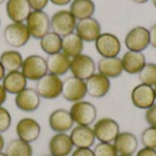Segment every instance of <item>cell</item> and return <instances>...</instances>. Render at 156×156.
Instances as JSON below:
<instances>
[{
    "label": "cell",
    "mask_w": 156,
    "mask_h": 156,
    "mask_svg": "<svg viewBox=\"0 0 156 156\" xmlns=\"http://www.w3.org/2000/svg\"><path fill=\"white\" fill-rule=\"evenodd\" d=\"M2 86L7 93L16 95L27 88V80L20 70L7 72L2 80Z\"/></svg>",
    "instance_id": "obj_24"
},
{
    "label": "cell",
    "mask_w": 156,
    "mask_h": 156,
    "mask_svg": "<svg viewBox=\"0 0 156 156\" xmlns=\"http://www.w3.org/2000/svg\"><path fill=\"white\" fill-rule=\"evenodd\" d=\"M75 33L83 42H95L101 34V26L94 17H88L79 20L75 27Z\"/></svg>",
    "instance_id": "obj_14"
},
{
    "label": "cell",
    "mask_w": 156,
    "mask_h": 156,
    "mask_svg": "<svg viewBox=\"0 0 156 156\" xmlns=\"http://www.w3.org/2000/svg\"><path fill=\"white\" fill-rule=\"evenodd\" d=\"M124 44L130 51H144L150 46L149 29L141 26L132 28L125 36Z\"/></svg>",
    "instance_id": "obj_8"
},
{
    "label": "cell",
    "mask_w": 156,
    "mask_h": 156,
    "mask_svg": "<svg viewBox=\"0 0 156 156\" xmlns=\"http://www.w3.org/2000/svg\"><path fill=\"white\" fill-rule=\"evenodd\" d=\"M150 35V45L156 49V24L153 25L149 29Z\"/></svg>",
    "instance_id": "obj_39"
},
{
    "label": "cell",
    "mask_w": 156,
    "mask_h": 156,
    "mask_svg": "<svg viewBox=\"0 0 156 156\" xmlns=\"http://www.w3.org/2000/svg\"><path fill=\"white\" fill-rule=\"evenodd\" d=\"M71 156H94L90 148H76L72 151Z\"/></svg>",
    "instance_id": "obj_37"
},
{
    "label": "cell",
    "mask_w": 156,
    "mask_h": 156,
    "mask_svg": "<svg viewBox=\"0 0 156 156\" xmlns=\"http://www.w3.org/2000/svg\"><path fill=\"white\" fill-rule=\"evenodd\" d=\"M5 11L8 18L14 23H24L32 9L27 0H7Z\"/></svg>",
    "instance_id": "obj_19"
},
{
    "label": "cell",
    "mask_w": 156,
    "mask_h": 156,
    "mask_svg": "<svg viewBox=\"0 0 156 156\" xmlns=\"http://www.w3.org/2000/svg\"><path fill=\"white\" fill-rule=\"evenodd\" d=\"M43 156H54V155H52V154H45V155H43Z\"/></svg>",
    "instance_id": "obj_49"
},
{
    "label": "cell",
    "mask_w": 156,
    "mask_h": 156,
    "mask_svg": "<svg viewBox=\"0 0 156 156\" xmlns=\"http://www.w3.org/2000/svg\"><path fill=\"white\" fill-rule=\"evenodd\" d=\"M41 133L39 123L32 118H23L16 123V133L18 139L31 144L38 139Z\"/></svg>",
    "instance_id": "obj_15"
},
{
    "label": "cell",
    "mask_w": 156,
    "mask_h": 156,
    "mask_svg": "<svg viewBox=\"0 0 156 156\" xmlns=\"http://www.w3.org/2000/svg\"><path fill=\"white\" fill-rule=\"evenodd\" d=\"M97 69V66L93 58L86 54H80L71 58L69 70L73 77L82 80L91 77Z\"/></svg>",
    "instance_id": "obj_10"
},
{
    "label": "cell",
    "mask_w": 156,
    "mask_h": 156,
    "mask_svg": "<svg viewBox=\"0 0 156 156\" xmlns=\"http://www.w3.org/2000/svg\"><path fill=\"white\" fill-rule=\"evenodd\" d=\"M135 156H156V150L143 147L139 151H137Z\"/></svg>",
    "instance_id": "obj_38"
},
{
    "label": "cell",
    "mask_w": 156,
    "mask_h": 156,
    "mask_svg": "<svg viewBox=\"0 0 156 156\" xmlns=\"http://www.w3.org/2000/svg\"><path fill=\"white\" fill-rule=\"evenodd\" d=\"M20 71L27 80L37 81L48 73L47 60L39 55H30L24 58Z\"/></svg>",
    "instance_id": "obj_6"
},
{
    "label": "cell",
    "mask_w": 156,
    "mask_h": 156,
    "mask_svg": "<svg viewBox=\"0 0 156 156\" xmlns=\"http://www.w3.org/2000/svg\"><path fill=\"white\" fill-rule=\"evenodd\" d=\"M74 123L81 126H90L97 120V108L87 101L74 102L69 109Z\"/></svg>",
    "instance_id": "obj_1"
},
{
    "label": "cell",
    "mask_w": 156,
    "mask_h": 156,
    "mask_svg": "<svg viewBox=\"0 0 156 156\" xmlns=\"http://www.w3.org/2000/svg\"><path fill=\"white\" fill-rule=\"evenodd\" d=\"M61 95L66 101L72 103L83 101L87 96L85 80L73 76L67 78L63 80Z\"/></svg>",
    "instance_id": "obj_11"
},
{
    "label": "cell",
    "mask_w": 156,
    "mask_h": 156,
    "mask_svg": "<svg viewBox=\"0 0 156 156\" xmlns=\"http://www.w3.org/2000/svg\"><path fill=\"white\" fill-rule=\"evenodd\" d=\"M6 98H7V92L5 91L2 84H0V106H2L5 102Z\"/></svg>",
    "instance_id": "obj_40"
},
{
    "label": "cell",
    "mask_w": 156,
    "mask_h": 156,
    "mask_svg": "<svg viewBox=\"0 0 156 156\" xmlns=\"http://www.w3.org/2000/svg\"><path fill=\"white\" fill-rule=\"evenodd\" d=\"M153 4H154V5L156 7V0H153Z\"/></svg>",
    "instance_id": "obj_46"
},
{
    "label": "cell",
    "mask_w": 156,
    "mask_h": 156,
    "mask_svg": "<svg viewBox=\"0 0 156 156\" xmlns=\"http://www.w3.org/2000/svg\"><path fill=\"white\" fill-rule=\"evenodd\" d=\"M5 75V70L4 69L2 64L0 63V81H2V80L4 79Z\"/></svg>",
    "instance_id": "obj_43"
},
{
    "label": "cell",
    "mask_w": 156,
    "mask_h": 156,
    "mask_svg": "<svg viewBox=\"0 0 156 156\" xmlns=\"http://www.w3.org/2000/svg\"><path fill=\"white\" fill-rule=\"evenodd\" d=\"M0 27H1V19H0Z\"/></svg>",
    "instance_id": "obj_51"
},
{
    "label": "cell",
    "mask_w": 156,
    "mask_h": 156,
    "mask_svg": "<svg viewBox=\"0 0 156 156\" xmlns=\"http://www.w3.org/2000/svg\"><path fill=\"white\" fill-rule=\"evenodd\" d=\"M144 117L149 126H153L156 128V103L145 111Z\"/></svg>",
    "instance_id": "obj_35"
},
{
    "label": "cell",
    "mask_w": 156,
    "mask_h": 156,
    "mask_svg": "<svg viewBox=\"0 0 156 156\" xmlns=\"http://www.w3.org/2000/svg\"><path fill=\"white\" fill-rule=\"evenodd\" d=\"M132 1L137 4H144V3H147L149 0H132Z\"/></svg>",
    "instance_id": "obj_44"
},
{
    "label": "cell",
    "mask_w": 156,
    "mask_h": 156,
    "mask_svg": "<svg viewBox=\"0 0 156 156\" xmlns=\"http://www.w3.org/2000/svg\"><path fill=\"white\" fill-rule=\"evenodd\" d=\"M118 156H133V155H118Z\"/></svg>",
    "instance_id": "obj_50"
},
{
    "label": "cell",
    "mask_w": 156,
    "mask_h": 156,
    "mask_svg": "<svg viewBox=\"0 0 156 156\" xmlns=\"http://www.w3.org/2000/svg\"><path fill=\"white\" fill-rule=\"evenodd\" d=\"M95 48L101 58L118 57L122 50V44L117 36L112 33H101L95 40Z\"/></svg>",
    "instance_id": "obj_9"
},
{
    "label": "cell",
    "mask_w": 156,
    "mask_h": 156,
    "mask_svg": "<svg viewBox=\"0 0 156 156\" xmlns=\"http://www.w3.org/2000/svg\"><path fill=\"white\" fill-rule=\"evenodd\" d=\"M131 101L137 109L146 111L156 103L154 88L144 83L136 85L131 91Z\"/></svg>",
    "instance_id": "obj_12"
},
{
    "label": "cell",
    "mask_w": 156,
    "mask_h": 156,
    "mask_svg": "<svg viewBox=\"0 0 156 156\" xmlns=\"http://www.w3.org/2000/svg\"><path fill=\"white\" fill-rule=\"evenodd\" d=\"M5 139H4L2 133H0V153H1V152L3 151V149L5 148Z\"/></svg>",
    "instance_id": "obj_42"
},
{
    "label": "cell",
    "mask_w": 156,
    "mask_h": 156,
    "mask_svg": "<svg viewBox=\"0 0 156 156\" xmlns=\"http://www.w3.org/2000/svg\"><path fill=\"white\" fill-rule=\"evenodd\" d=\"M48 125L56 133H67V132L72 130L74 122L69 111L57 109L50 113L48 117Z\"/></svg>",
    "instance_id": "obj_16"
},
{
    "label": "cell",
    "mask_w": 156,
    "mask_h": 156,
    "mask_svg": "<svg viewBox=\"0 0 156 156\" xmlns=\"http://www.w3.org/2000/svg\"><path fill=\"white\" fill-rule=\"evenodd\" d=\"M12 118L10 112L3 106H0V133L6 132L10 128Z\"/></svg>",
    "instance_id": "obj_34"
},
{
    "label": "cell",
    "mask_w": 156,
    "mask_h": 156,
    "mask_svg": "<svg viewBox=\"0 0 156 156\" xmlns=\"http://www.w3.org/2000/svg\"><path fill=\"white\" fill-rule=\"evenodd\" d=\"M63 80L60 77L47 73L36 83V90L40 98L54 100L61 95Z\"/></svg>",
    "instance_id": "obj_2"
},
{
    "label": "cell",
    "mask_w": 156,
    "mask_h": 156,
    "mask_svg": "<svg viewBox=\"0 0 156 156\" xmlns=\"http://www.w3.org/2000/svg\"><path fill=\"white\" fill-rule=\"evenodd\" d=\"M92 130L99 143H113L121 133L119 123L110 117H103L96 121Z\"/></svg>",
    "instance_id": "obj_5"
},
{
    "label": "cell",
    "mask_w": 156,
    "mask_h": 156,
    "mask_svg": "<svg viewBox=\"0 0 156 156\" xmlns=\"http://www.w3.org/2000/svg\"><path fill=\"white\" fill-rule=\"evenodd\" d=\"M69 137L73 146L76 148H91L96 141L93 130L90 126L77 125L72 128Z\"/></svg>",
    "instance_id": "obj_20"
},
{
    "label": "cell",
    "mask_w": 156,
    "mask_h": 156,
    "mask_svg": "<svg viewBox=\"0 0 156 156\" xmlns=\"http://www.w3.org/2000/svg\"><path fill=\"white\" fill-rule=\"evenodd\" d=\"M46 60L48 66V73L60 77L65 75L69 70L71 58L62 52L49 55Z\"/></svg>",
    "instance_id": "obj_25"
},
{
    "label": "cell",
    "mask_w": 156,
    "mask_h": 156,
    "mask_svg": "<svg viewBox=\"0 0 156 156\" xmlns=\"http://www.w3.org/2000/svg\"><path fill=\"white\" fill-rule=\"evenodd\" d=\"M39 45L41 49L48 56L61 52L62 37L53 31H49L39 39Z\"/></svg>",
    "instance_id": "obj_29"
},
{
    "label": "cell",
    "mask_w": 156,
    "mask_h": 156,
    "mask_svg": "<svg viewBox=\"0 0 156 156\" xmlns=\"http://www.w3.org/2000/svg\"><path fill=\"white\" fill-rule=\"evenodd\" d=\"M41 98L37 90L32 88H26L15 97V104L22 112H33L40 106Z\"/></svg>",
    "instance_id": "obj_17"
},
{
    "label": "cell",
    "mask_w": 156,
    "mask_h": 156,
    "mask_svg": "<svg viewBox=\"0 0 156 156\" xmlns=\"http://www.w3.org/2000/svg\"><path fill=\"white\" fill-rule=\"evenodd\" d=\"M73 147L70 137L67 133H56L48 142L49 154L54 156H69Z\"/></svg>",
    "instance_id": "obj_21"
},
{
    "label": "cell",
    "mask_w": 156,
    "mask_h": 156,
    "mask_svg": "<svg viewBox=\"0 0 156 156\" xmlns=\"http://www.w3.org/2000/svg\"><path fill=\"white\" fill-rule=\"evenodd\" d=\"M3 37L5 43L15 48H19L27 44L31 36L25 23H10L4 31Z\"/></svg>",
    "instance_id": "obj_3"
},
{
    "label": "cell",
    "mask_w": 156,
    "mask_h": 156,
    "mask_svg": "<svg viewBox=\"0 0 156 156\" xmlns=\"http://www.w3.org/2000/svg\"><path fill=\"white\" fill-rule=\"evenodd\" d=\"M121 58L123 71L130 75L139 74L147 63L146 58L143 52L128 50L123 54L122 58Z\"/></svg>",
    "instance_id": "obj_22"
},
{
    "label": "cell",
    "mask_w": 156,
    "mask_h": 156,
    "mask_svg": "<svg viewBox=\"0 0 156 156\" xmlns=\"http://www.w3.org/2000/svg\"><path fill=\"white\" fill-rule=\"evenodd\" d=\"M72 0H49V2H51L53 5H59V6H63L66 5H69L71 3Z\"/></svg>",
    "instance_id": "obj_41"
},
{
    "label": "cell",
    "mask_w": 156,
    "mask_h": 156,
    "mask_svg": "<svg viewBox=\"0 0 156 156\" xmlns=\"http://www.w3.org/2000/svg\"><path fill=\"white\" fill-rule=\"evenodd\" d=\"M23 60L24 58L20 52L13 49L5 50L0 55V63L5 70V73L20 70Z\"/></svg>",
    "instance_id": "obj_28"
},
{
    "label": "cell",
    "mask_w": 156,
    "mask_h": 156,
    "mask_svg": "<svg viewBox=\"0 0 156 156\" xmlns=\"http://www.w3.org/2000/svg\"><path fill=\"white\" fill-rule=\"evenodd\" d=\"M141 143L144 147L156 150V128L148 126L141 134Z\"/></svg>",
    "instance_id": "obj_32"
},
{
    "label": "cell",
    "mask_w": 156,
    "mask_h": 156,
    "mask_svg": "<svg viewBox=\"0 0 156 156\" xmlns=\"http://www.w3.org/2000/svg\"><path fill=\"white\" fill-rule=\"evenodd\" d=\"M77 19L69 10L61 9L53 14L50 18V28L60 37H65L75 31Z\"/></svg>",
    "instance_id": "obj_7"
},
{
    "label": "cell",
    "mask_w": 156,
    "mask_h": 156,
    "mask_svg": "<svg viewBox=\"0 0 156 156\" xmlns=\"http://www.w3.org/2000/svg\"><path fill=\"white\" fill-rule=\"evenodd\" d=\"M0 156H6V154H5V153H2V152H1V153H0Z\"/></svg>",
    "instance_id": "obj_45"
},
{
    "label": "cell",
    "mask_w": 156,
    "mask_h": 156,
    "mask_svg": "<svg viewBox=\"0 0 156 156\" xmlns=\"http://www.w3.org/2000/svg\"><path fill=\"white\" fill-rule=\"evenodd\" d=\"M5 154L6 156H33V149L30 144L17 138L8 143Z\"/></svg>",
    "instance_id": "obj_30"
},
{
    "label": "cell",
    "mask_w": 156,
    "mask_h": 156,
    "mask_svg": "<svg viewBox=\"0 0 156 156\" xmlns=\"http://www.w3.org/2000/svg\"><path fill=\"white\" fill-rule=\"evenodd\" d=\"M93 0H72L69 5V12L77 20L91 17L95 12Z\"/></svg>",
    "instance_id": "obj_27"
},
{
    "label": "cell",
    "mask_w": 156,
    "mask_h": 156,
    "mask_svg": "<svg viewBox=\"0 0 156 156\" xmlns=\"http://www.w3.org/2000/svg\"><path fill=\"white\" fill-rule=\"evenodd\" d=\"M85 82L87 95L95 99L105 97L112 87L111 80L99 72H95L91 77L86 80Z\"/></svg>",
    "instance_id": "obj_13"
},
{
    "label": "cell",
    "mask_w": 156,
    "mask_h": 156,
    "mask_svg": "<svg viewBox=\"0 0 156 156\" xmlns=\"http://www.w3.org/2000/svg\"><path fill=\"white\" fill-rule=\"evenodd\" d=\"M93 151L94 156H118V153L112 143H99L95 145Z\"/></svg>",
    "instance_id": "obj_33"
},
{
    "label": "cell",
    "mask_w": 156,
    "mask_h": 156,
    "mask_svg": "<svg viewBox=\"0 0 156 156\" xmlns=\"http://www.w3.org/2000/svg\"><path fill=\"white\" fill-rule=\"evenodd\" d=\"M98 72L111 79L119 78L124 71L122 68V58H101L97 65Z\"/></svg>",
    "instance_id": "obj_23"
},
{
    "label": "cell",
    "mask_w": 156,
    "mask_h": 156,
    "mask_svg": "<svg viewBox=\"0 0 156 156\" xmlns=\"http://www.w3.org/2000/svg\"><path fill=\"white\" fill-rule=\"evenodd\" d=\"M119 155H134L139 147V141L131 132H121L112 143Z\"/></svg>",
    "instance_id": "obj_18"
},
{
    "label": "cell",
    "mask_w": 156,
    "mask_h": 156,
    "mask_svg": "<svg viewBox=\"0 0 156 156\" xmlns=\"http://www.w3.org/2000/svg\"><path fill=\"white\" fill-rule=\"evenodd\" d=\"M141 83L150 86H156V64L146 63L141 72L138 74Z\"/></svg>",
    "instance_id": "obj_31"
},
{
    "label": "cell",
    "mask_w": 156,
    "mask_h": 156,
    "mask_svg": "<svg viewBox=\"0 0 156 156\" xmlns=\"http://www.w3.org/2000/svg\"><path fill=\"white\" fill-rule=\"evenodd\" d=\"M32 10H44L49 0H27Z\"/></svg>",
    "instance_id": "obj_36"
},
{
    "label": "cell",
    "mask_w": 156,
    "mask_h": 156,
    "mask_svg": "<svg viewBox=\"0 0 156 156\" xmlns=\"http://www.w3.org/2000/svg\"><path fill=\"white\" fill-rule=\"evenodd\" d=\"M31 37L40 39L50 30V18L44 10H32L26 20Z\"/></svg>",
    "instance_id": "obj_4"
},
{
    "label": "cell",
    "mask_w": 156,
    "mask_h": 156,
    "mask_svg": "<svg viewBox=\"0 0 156 156\" xmlns=\"http://www.w3.org/2000/svg\"><path fill=\"white\" fill-rule=\"evenodd\" d=\"M5 1V0H0V5H1V4H3Z\"/></svg>",
    "instance_id": "obj_47"
},
{
    "label": "cell",
    "mask_w": 156,
    "mask_h": 156,
    "mask_svg": "<svg viewBox=\"0 0 156 156\" xmlns=\"http://www.w3.org/2000/svg\"><path fill=\"white\" fill-rule=\"evenodd\" d=\"M83 49L84 42L75 32L62 37L61 52L69 58H72L78 55L82 54Z\"/></svg>",
    "instance_id": "obj_26"
},
{
    "label": "cell",
    "mask_w": 156,
    "mask_h": 156,
    "mask_svg": "<svg viewBox=\"0 0 156 156\" xmlns=\"http://www.w3.org/2000/svg\"><path fill=\"white\" fill-rule=\"evenodd\" d=\"M154 92H155V100H156V86H154Z\"/></svg>",
    "instance_id": "obj_48"
}]
</instances>
